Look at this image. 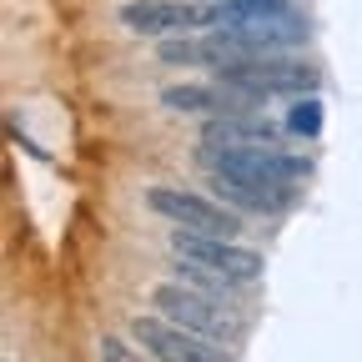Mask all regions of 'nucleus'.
<instances>
[{
	"instance_id": "13",
	"label": "nucleus",
	"mask_w": 362,
	"mask_h": 362,
	"mask_svg": "<svg viewBox=\"0 0 362 362\" xmlns=\"http://www.w3.org/2000/svg\"><path fill=\"white\" fill-rule=\"evenodd\" d=\"M216 6H232V0H216Z\"/></svg>"
},
{
	"instance_id": "3",
	"label": "nucleus",
	"mask_w": 362,
	"mask_h": 362,
	"mask_svg": "<svg viewBox=\"0 0 362 362\" xmlns=\"http://www.w3.org/2000/svg\"><path fill=\"white\" fill-rule=\"evenodd\" d=\"M216 81L237 86V90H252V96H312L317 86V71L302 66V61H287V56H252L232 71H221Z\"/></svg>"
},
{
	"instance_id": "9",
	"label": "nucleus",
	"mask_w": 362,
	"mask_h": 362,
	"mask_svg": "<svg viewBox=\"0 0 362 362\" xmlns=\"http://www.w3.org/2000/svg\"><path fill=\"white\" fill-rule=\"evenodd\" d=\"M211 187H216V197L232 206V211H282V206H287V187H277V181H262V176L211 171Z\"/></svg>"
},
{
	"instance_id": "4",
	"label": "nucleus",
	"mask_w": 362,
	"mask_h": 362,
	"mask_svg": "<svg viewBox=\"0 0 362 362\" xmlns=\"http://www.w3.org/2000/svg\"><path fill=\"white\" fill-rule=\"evenodd\" d=\"M121 25L136 35H192L202 25H216V6H197V0H131L121 6Z\"/></svg>"
},
{
	"instance_id": "12",
	"label": "nucleus",
	"mask_w": 362,
	"mask_h": 362,
	"mask_svg": "<svg viewBox=\"0 0 362 362\" xmlns=\"http://www.w3.org/2000/svg\"><path fill=\"white\" fill-rule=\"evenodd\" d=\"M101 362H146V357H136V347H126L121 337H101Z\"/></svg>"
},
{
	"instance_id": "8",
	"label": "nucleus",
	"mask_w": 362,
	"mask_h": 362,
	"mask_svg": "<svg viewBox=\"0 0 362 362\" xmlns=\"http://www.w3.org/2000/svg\"><path fill=\"white\" fill-rule=\"evenodd\" d=\"M202 141L211 151H262V146H282V126H272L262 116H216L206 121Z\"/></svg>"
},
{
	"instance_id": "7",
	"label": "nucleus",
	"mask_w": 362,
	"mask_h": 362,
	"mask_svg": "<svg viewBox=\"0 0 362 362\" xmlns=\"http://www.w3.org/2000/svg\"><path fill=\"white\" fill-rule=\"evenodd\" d=\"M161 106L166 111H181V116H187V111H206L216 121V116H252L262 106V96L237 90V86H226V81H211V86L187 81V86H166L161 90Z\"/></svg>"
},
{
	"instance_id": "10",
	"label": "nucleus",
	"mask_w": 362,
	"mask_h": 362,
	"mask_svg": "<svg viewBox=\"0 0 362 362\" xmlns=\"http://www.w3.org/2000/svg\"><path fill=\"white\" fill-rule=\"evenodd\" d=\"M287 131H292V136H317V131H322V101H317V96H302V101L292 106V116H287Z\"/></svg>"
},
{
	"instance_id": "6",
	"label": "nucleus",
	"mask_w": 362,
	"mask_h": 362,
	"mask_svg": "<svg viewBox=\"0 0 362 362\" xmlns=\"http://www.w3.org/2000/svg\"><path fill=\"white\" fill-rule=\"evenodd\" d=\"M171 252L181 262H192L202 272H216L226 282H252L262 272V257L237 247V242H211V237H192V232H171Z\"/></svg>"
},
{
	"instance_id": "2",
	"label": "nucleus",
	"mask_w": 362,
	"mask_h": 362,
	"mask_svg": "<svg viewBox=\"0 0 362 362\" xmlns=\"http://www.w3.org/2000/svg\"><path fill=\"white\" fill-rule=\"evenodd\" d=\"M151 307H156V317H166V322L187 327L197 337H211V342L232 337V317H226V307L216 297H206V292H192L187 282H161L151 292Z\"/></svg>"
},
{
	"instance_id": "11",
	"label": "nucleus",
	"mask_w": 362,
	"mask_h": 362,
	"mask_svg": "<svg viewBox=\"0 0 362 362\" xmlns=\"http://www.w3.org/2000/svg\"><path fill=\"white\" fill-rule=\"evenodd\" d=\"M176 282H192V292H206V297H216V302H221L226 287H232L226 277H216V272H202V267H192V262L176 267Z\"/></svg>"
},
{
	"instance_id": "5",
	"label": "nucleus",
	"mask_w": 362,
	"mask_h": 362,
	"mask_svg": "<svg viewBox=\"0 0 362 362\" xmlns=\"http://www.w3.org/2000/svg\"><path fill=\"white\" fill-rule=\"evenodd\" d=\"M131 337L141 342L156 362H232V357H226V347H216L211 337H197V332H187V327L166 322V317H156V312L136 317V322H131Z\"/></svg>"
},
{
	"instance_id": "1",
	"label": "nucleus",
	"mask_w": 362,
	"mask_h": 362,
	"mask_svg": "<svg viewBox=\"0 0 362 362\" xmlns=\"http://www.w3.org/2000/svg\"><path fill=\"white\" fill-rule=\"evenodd\" d=\"M146 206L166 221H176V232H192V237H211V242H237L242 232V216L226 206V202H211V197H197L187 187H151L146 192Z\"/></svg>"
}]
</instances>
